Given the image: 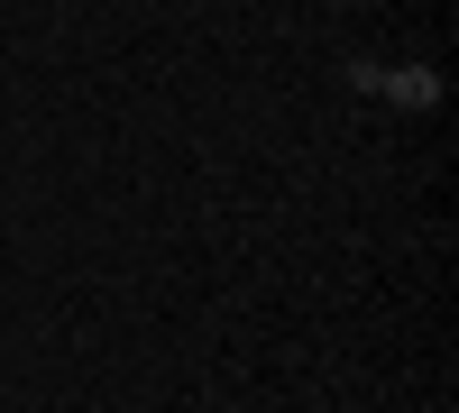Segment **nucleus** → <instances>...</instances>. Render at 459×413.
<instances>
[]
</instances>
